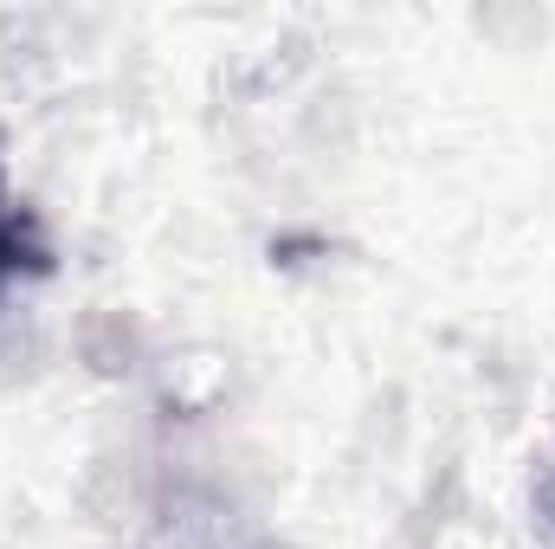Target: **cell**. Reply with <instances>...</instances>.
<instances>
[{"label":"cell","mask_w":555,"mask_h":549,"mask_svg":"<svg viewBox=\"0 0 555 549\" xmlns=\"http://www.w3.org/2000/svg\"><path fill=\"white\" fill-rule=\"evenodd\" d=\"M20 272H46V246L33 233V214H20L7 201V181H0V291Z\"/></svg>","instance_id":"6da1fadb"}]
</instances>
